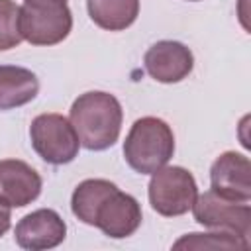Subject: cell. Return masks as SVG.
I'll return each instance as SVG.
<instances>
[{"mask_svg": "<svg viewBox=\"0 0 251 251\" xmlns=\"http://www.w3.org/2000/svg\"><path fill=\"white\" fill-rule=\"evenodd\" d=\"M210 190L216 194L249 202L251 200V163L237 151H224L210 167Z\"/></svg>", "mask_w": 251, "mask_h": 251, "instance_id": "cell-9", "label": "cell"}, {"mask_svg": "<svg viewBox=\"0 0 251 251\" xmlns=\"http://www.w3.org/2000/svg\"><path fill=\"white\" fill-rule=\"evenodd\" d=\"M10 224H12V212H10V206H6L4 202H0V237L10 229Z\"/></svg>", "mask_w": 251, "mask_h": 251, "instance_id": "cell-16", "label": "cell"}, {"mask_svg": "<svg viewBox=\"0 0 251 251\" xmlns=\"http://www.w3.org/2000/svg\"><path fill=\"white\" fill-rule=\"evenodd\" d=\"M29 139L33 151L49 165H67L78 155V135L69 118L61 114H39L31 120Z\"/></svg>", "mask_w": 251, "mask_h": 251, "instance_id": "cell-5", "label": "cell"}, {"mask_svg": "<svg viewBox=\"0 0 251 251\" xmlns=\"http://www.w3.org/2000/svg\"><path fill=\"white\" fill-rule=\"evenodd\" d=\"M188 2H198V0H188Z\"/></svg>", "mask_w": 251, "mask_h": 251, "instance_id": "cell-17", "label": "cell"}, {"mask_svg": "<svg viewBox=\"0 0 251 251\" xmlns=\"http://www.w3.org/2000/svg\"><path fill=\"white\" fill-rule=\"evenodd\" d=\"M175 155V133L171 126L155 116L133 122L124 141V159L139 175H151L165 167Z\"/></svg>", "mask_w": 251, "mask_h": 251, "instance_id": "cell-2", "label": "cell"}, {"mask_svg": "<svg viewBox=\"0 0 251 251\" xmlns=\"http://www.w3.org/2000/svg\"><path fill=\"white\" fill-rule=\"evenodd\" d=\"M20 6L14 0H0V51L14 49L22 43L20 33Z\"/></svg>", "mask_w": 251, "mask_h": 251, "instance_id": "cell-15", "label": "cell"}, {"mask_svg": "<svg viewBox=\"0 0 251 251\" xmlns=\"http://www.w3.org/2000/svg\"><path fill=\"white\" fill-rule=\"evenodd\" d=\"M16 243L27 251H45L61 245L67 237V224L51 208H39L24 216L14 229Z\"/></svg>", "mask_w": 251, "mask_h": 251, "instance_id": "cell-10", "label": "cell"}, {"mask_svg": "<svg viewBox=\"0 0 251 251\" xmlns=\"http://www.w3.org/2000/svg\"><path fill=\"white\" fill-rule=\"evenodd\" d=\"M141 220L143 214L139 202L131 194L122 192L116 186L96 206L92 216V226L112 239H124L139 229Z\"/></svg>", "mask_w": 251, "mask_h": 251, "instance_id": "cell-7", "label": "cell"}, {"mask_svg": "<svg viewBox=\"0 0 251 251\" xmlns=\"http://www.w3.org/2000/svg\"><path fill=\"white\" fill-rule=\"evenodd\" d=\"M69 120L84 149L104 151L110 149L120 137L124 110L114 94L90 90L73 102Z\"/></svg>", "mask_w": 251, "mask_h": 251, "instance_id": "cell-1", "label": "cell"}, {"mask_svg": "<svg viewBox=\"0 0 251 251\" xmlns=\"http://www.w3.org/2000/svg\"><path fill=\"white\" fill-rule=\"evenodd\" d=\"M147 196L151 208L157 214L165 218H176L192 208L198 196V186L188 169L165 165L151 173Z\"/></svg>", "mask_w": 251, "mask_h": 251, "instance_id": "cell-4", "label": "cell"}, {"mask_svg": "<svg viewBox=\"0 0 251 251\" xmlns=\"http://www.w3.org/2000/svg\"><path fill=\"white\" fill-rule=\"evenodd\" d=\"M18 24L27 43L49 47L69 37L73 14L65 0H24Z\"/></svg>", "mask_w": 251, "mask_h": 251, "instance_id": "cell-3", "label": "cell"}, {"mask_svg": "<svg viewBox=\"0 0 251 251\" xmlns=\"http://www.w3.org/2000/svg\"><path fill=\"white\" fill-rule=\"evenodd\" d=\"M41 175L20 159L0 161V202L10 208H24L41 194Z\"/></svg>", "mask_w": 251, "mask_h": 251, "instance_id": "cell-11", "label": "cell"}, {"mask_svg": "<svg viewBox=\"0 0 251 251\" xmlns=\"http://www.w3.org/2000/svg\"><path fill=\"white\" fill-rule=\"evenodd\" d=\"M65 2H67V0H65Z\"/></svg>", "mask_w": 251, "mask_h": 251, "instance_id": "cell-18", "label": "cell"}, {"mask_svg": "<svg viewBox=\"0 0 251 251\" xmlns=\"http://www.w3.org/2000/svg\"><path fill=\"white\" fill-rule=\"evenodd\" d=\"M173 249H227V251H247L249 239L231 231L214 229L210 233H186L173 243Z\"/></svg>", "mask_w": 251, "mask_h": 251, "instance_id": "cell-14", "label": "cell"}, {"mask_svg": "<svg viewBox=\"0 0 251 251\" xmlns=\"http://www.w3.org/2000/svg\"><path fill=\"white\" fill-rule=\"evenodd\" d=\"M145 71L151 78L163 84H175L184 80L194 69L192 51L173 39H163L153 43L143 55Z\"/></svg>", "mask_w": 251, "mask_h": 251, "instance_id": "cell-8", "label": "cell"}, {"mask_svg": "<svg viewBox=\"0 0 251 251\" xmlns=\"http://www.w3.org/2000/svg\"><path fill=\"white\" fill-rule=\"evenodd\" d=\"M90 20L106 31H124L139 16V0H86Z\"/></svg>", "mask_w": 251, "mask_h": 251, "instance_id": "cell-13", "label": "cell"}, {"mask_svg": "<svg viewBox=\"0 0 251 251\" xmlns=\"http://www.w3.org/2000/svg\"><path fill=\"white\" fill-rule=\"evenodd\" d=\"M194 222L208 229L231 231L249 239L251 233V206L249 202H237L216 194L214 190H206L198 194L192 204Z\"/></svg>", "mask_w": 251, "mask_h": 251, "instance_id": "cell-6", "label": "cell"}, {"mask_svg": "<svg viewBox=\"0 0 251 251\" xmlns=\"http://www.w3.org/2000/svg\"><path fill=\"white\" fill-rule=\"evenodd\" d=\"M39 92L35 73L25 67L0 65V110H14L31 102Z\"/></svg>", "mask_w": 251, "mask_h": 251, "instance_id": "cell-12", "label": "cell"}]
</instances>
